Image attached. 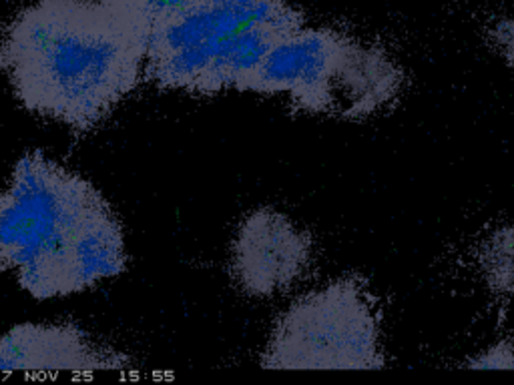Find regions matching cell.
Here are the masks:
<instances>
[{"label":"cell","mask_w":514,"mask_h":385,"mask_svg":"<svg viewBox=\"0 0 514 385\" xmlns=\"http://www.w3.org/2000/svg\"><path fill=\"white\" fill-rule=\"evenodd\" d=\"M488 45L506 67L514 69V18L504 16L488 28Z\"/></svg>","instance_id":"8fae6325"},{"label":"cell","mask_w":514,"mask_h":385,"mask_svg":"<svg viewBox=\"0 0 514 385\" xmlns=\"http://www.w3.org/2000/svg\"><path fill=\"white\" fill-rule=\"evenodd\" d=\"M464 365L468 369H514V343L508 339L494 341Z\"/></svg>","instance_id":"30bf717a"},{"label":"cell","mask_w":514,"mask_h":385,"mask_svg":"<svg viewBox=\"0 0 514 385\" xmlns=\"http://www.w3.org/2000/svg\"><path fill=\"white\" fill-rule=\"evenodd\" d=\"M479 269L492 295H514V225L494 229L480 243Z\"/></svg>","instance_id":"ba28073f"},{"label":"cell","mask_w":514,"mask_h":385,"mask_svg":"<svg viewBox=\"0 0 514 385\" xmlns=\"http://www.w3.org/2000/svg\"><path fill=\"white\" fill-rule=\"evenodd\" d=\"M6 269V261H4V255H2V251H0V273Z\"/></svg>","instance_id":"7c38bea8"},{"label":"cell","mask_w":514,"mask_h":385,"mask_svg":"<svg viewBox=\"0 0 514 385\" xmlns=\"http://www.w3.org/2000/svg\"><path fill=\"white\" fill-rule=\"evenodd\" d=\"M131 363L129 355L99 345L71 323H23L0 337V372L91 373Z\"/></svg>","instance_id":"52a82bcc"},{"label":"cell","mask_w":514,"mask_h":385,"mask_svg":"<svg viewBox=\"0 0 514 385\" xmlns=\"http://www.w3.org/2000/svg\"><path fill=\"white\" fill-rule=\"evenodd\" d=\"M313 239L275 207H257L243 217L231 243V273L255 299L281 295L308 273Z\"/></svg>","instance_id":"8992f818"},{"label":"cell","mask_w":514,"mask_h":385,"mask_svg":"<svg viewBox=\"0 0 514 385\" xmlns=\"http://www.w3.org/2000/svg\"><path fill=\"white\" fill-rule=\"evenodd\" d=\"M147 38L99 0H36L0 38V71L26 110L91 131L137 86Z\"/></svg>","instance_id":"6da1fadb"},{"label":"cell","mask_w":514,"mask_h":385,"mask_svg":"<svg viewBox=\"0 0 514 385\" xmlns=\"http://www.w3.org/2000/svg\"><path fill=\"white\" fill-rule=\"evenodd\" d=\"M0 251L35 299L86 291L127 267L119 219L93 183L40 153L0 195Z\"/></svg>","instance_id":"7a4b0ae2"},{"label":"cell","mask_w":514,"mask_h":385,"mask_svg":"<svg viewBox=\"0 0 514 385\" xmlns=\"http://www.w3.org/2000/svg\"><path fill=\"white\" fill-rule=\"evenodd\" d=\"M265 369H382L376 303L356 279L303 293L275 321L263 347Z\"/></svg>","instance_id":"5b68a950"},{"label":"cell","mask_w":514,"mask_h":385,"mask_svg":"<svg viewBox=\"0 0 514 385\" xmlns=\"http://www.w3.org/2000/svg\"><path fill=\"white\" fill-rule=\"evenodd\" d=\"M303 24L287 0H201L147 42L145 76L165 91H245L265 54Z\"/></svg>","instance_id":"3957f363"},{"label":"cell","mask_w":514,"mask_h":385,"mask_svg":"<svg viewBox=\"0 0 514 385\" xmlns=\"http://www.w3.org/2000/svg\"><path fill=\"white\" fill-rule=\"evenodd\" d=\"M400 86L402 71L382 48L301 24L265 54L245 93L281 96L310 115L364 119L388 107Z\"/></svg>","instance_id":"277c9868"},{"label":"cell","mask_w":514,"mask_h":385,"mask_svg":"<svg viewBox=\"0 0 514 385\" xmlns=\"http://www.w3.org/2000/svg\"><path fill=\"white\" fill-rule=\"evenodd\" d=\"M108 11L121 16L141 35L149 38L163 26L191 11L201 0H99Z\"/></svg>","instance_id":"9c48e42d"}]
</instances>
